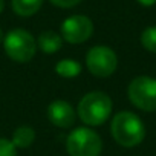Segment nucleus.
Masks as SVG:
<instances>
[{
	"label": "nucleus",
	"instance_id": "1",
	"mask_svg": "<svg viewBox=\"0 0 156 156\" xmlns=\"http://www.w3.org/2000/svg\"><path fill=\"white\" fill-rule=\"evenodd\" d=\"M110 133L116 144L126 148L139 145L145 138V126L142 119L129 110L118 112L110 122Z\"/></svg>",
	"mask_w": 156,
	"mask_h": 156
},
{
	"label": "nucleus",
	"instance_id": "2",
	"mask_svg": "<svg viewBox=\"0 0 156 156\" xmlns=\"http://www.w3.org/2000/svg\"><path fill=\"white\" fill-rule=\"evenodd\" d=\"M112 98L101 90L86 94L76 106V116L87 127H97L104 124L112 113Z\"/></svg>",
	"mask_w": 156,
	"mask_h": 156
},
{
	"label": "nucleus",
	"instance_id": "3",
	"mask_svg": "<svg viewBox=\"0 0 156 156\" xmlns=\"http://www.w3.org/2000/svg\"><path fill=\"white\" fill-rule=\"evenodd\" d=\"M69 156H100L103 151L101 136L90 127H76L66 139Z\"/></svg>",
	"mask_w": 156,
	"mask_h": 156
},
{
	"label": "nucleus",
	"instance_id": "4",
	"mask_svg": "<svg viewBox=\"0 0 156 156\" xmlns=\"http://www.w3.org/2000/svg\"><path fill=\"white\" fill-rule=\"evenodd\" d=\"M3 48L6 55L17 63H28L34 58L37 52V40L34 35L22 28L11 29L8 34H5Z\"/></svg>",
	"mask_w": 156,
	"mask_h": 156
},
{
	"label": "nucleus",
	"instance_id": "5",
	"mask_svg": "<svg viewBox=\"0 0 156 156\" xmlns=\"http://www.w3.org/2000/svg\"><path fill=\"white\" fill-rule=\"evenodd\" d=\"M130 103L144 112H156V78L141 75L130 81L127 87Z\"/></svg>",
	"mask_w": 156,
	"mask_h": 156
},
{
	"label": "nucleus",
	"instance_id": "6",
	"mask_svg": "<svg viewBox=\"0 0 156 156\" xmlns=\"http://www.w3.org/2000/svg\"><path fill=\"white\" fill-rule=\"evenodd\" d=\"M86 66L92 75L98 78H107L116 70L118 57L115 51L110 49L109 46L98 44L89 49L86 55Z\"/></svg>",
	"mask_w": 156,
	"mask_h": 156
},
{
	"label": "nucleus",
	"instance_id": "7",
	"mask_svg": "<svg viewBox=\"0 0 156 156\" xmlns=\"http://www.w3.org/2000/svg\"><path fill=\"white\" fill-rule=\"evenodd\" d=\"M94 34V22L83 14H75L64 19L60 26V35L70 44H81Z\"/></svg>",
	"mask_w": 156,
	"mask_h": 156
},
{
	"label": "nucleus",
	"instance_id": "8",
	"mask_svg": "<svg viewBox=\"0 0 156 156\" xmlns=\"http://www.w3.org/2000/svg\"><path fill=\"white\" fill-rule=\"evenodd\" d=\"M48 119L60 129H69L76 119V112L70 103L64 100H55L48 106Z\"/></svg>",
	"mask_w": 156,
	"mask_h": 156
},
{
	"label": "nucleus",
	"instance_id": "9",
	"mask_svg": "<svg viewBox=\"0 0 156 156\" xmlns=\"http://www.w3.org/2000/svg\"><path fill=\"white\" fill-rule=\"evenodd\" d=\"M63 38L55 31H43L37 38V48L44 54H55L61 49Z\"/></svg>",
	"mask_w": 156,
	"mask_h": 156
},
{
	"label": "nucleus",
	"instance_id": "10",
	"mask_svg": "<svg viewBox=\"0 0 156 156\" xmlns=\"http://www.w3.org/2000/svg\"><path fill=\"white\" fill-rule=\"evenodd\" d=\"M43 0H11L12 11L20 17H32L40 11Z\"/></svg>",
	"mask_w": 156,
	"mask_h": 156
},
{
	"label": "nucleus",
	"instance_id": "11",
	"mask_svg": "<svg viewBox=\"0 0 156 156\" xmlns=\"http://www.w3.org/2000/svg\"><path fill=\"white\" fill-rule=\"evenodd\" d=\"M11 141L16 148H28L35 141V130L31 126H20L14 130Z\"/></svg>",
	"mask_w": 156,
	"mask_h": 156
},
{
	"label": "nucleus",
	"instance_id": "12",
	"mask_svg": "<svg viewBox=\"0 0 156 156\" xmlns=\"http://www.w3.org/2000/svg\"><path fill=\"white\" fill-rule=\"evenodd\" d=\"M81 69L83 67L80 63L76 60H70V58L60 60L55 64V73L58 76H63V78H75L81 73Z\"/></svg>",
	"mask_w": 156,
	"mask_h": 156
},
{
	"label": "nucleus",
	"instance_id": "13",
	"mask_svg": "<svg viewBox=\"0 0 156 156\" xmlns=\"http://www.w3.org/2000/svg\"><path fill=\"white\" fill-rule=\"evenodd\" d=\"M141 44L145 51L156 54V26H148L142 31Z\"/></svg>",
	"mask_w": 156,
	"mask_h": 156
},
{
	"label": "nucleus",
	"instance_id": "14",
	"mask_svg": "<svg viewBox=\"0 0 156 156\" xmlns=\"http://www.w3.org/2000/svg\"><path fill=\"white\" fill-rule=\"evenodd\" d=\"M0 156H17V148L11 139L0 138Z\"/></svg>",
	"mask_w": 156,
	"mask_h": 156
},
{
	"label": "nucleus",
	"instance_id": "15",
	"mask_svg": "<svg viewBox=\"0 0 156 156\" xmlns=\"http://www.w3.org/2000/svg\"><path fill=\"white\" fill-rule=\"evenodd\" d=\"M49 2L57 6V8H63V9H69L76 6L78 3H81V0H49Z\"/></svg>",
	"mask_w": 156,
	"mask_h": 156
},
{
	"label": "nucleus",
	"instance_id": "16",
	"mask_svg": "<svg viewBox=\"0 0 156 156\" xmlns=\"http://www.w3.org/2000/svg\"><path fill=\"white\" fill-rule=\"evenodd\" d=\"M138 3L142 6H153L156 5V0H138Z\"/></svg>",
	"mask_w": 156,
	"mask_h": 156
},
{
	"label": "nucleus",
	"instance_id": "17",
	"mask_svg": "<svg viewBox=\"0 0 156 156\" xmlns=\"http://www.w3.org/2000/svg\"><path fill=\"white\" fill-rule=\"evenodd\" d=\"M3 9H5V0H0V14L3 12Z\"/></svg>",
	"mask_w": 156,
	"mask_h": 156
},
{
	"label": "nucleus",
	"instance_id": "18",
	"mask_svg": "<svg viewBox=\"0 0 156 156\" xmlns=\"http://www.w3.org/2000/svg\"><path fill=\"white\" fill-rule=\"evenodd\" d=\"M3 40H5V34H3L2 28H0V43H3Z\"/></svg>",
	"mask_w": 156,
	"mask_h": 156
}]
</instances>
